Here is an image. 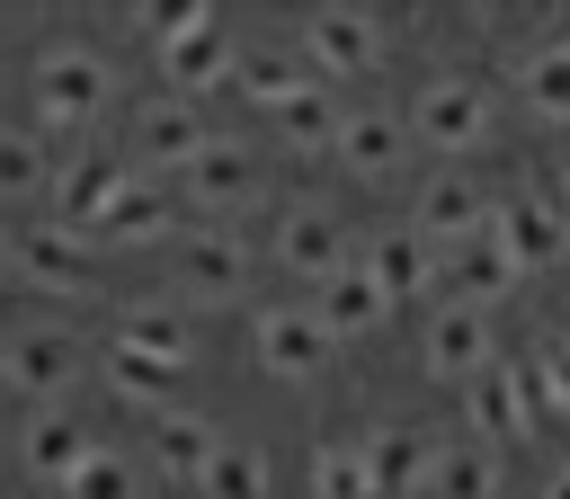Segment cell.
<instances>
[{
    "mask_svg": "<svg viewBox=\"0 0 570 499\" xmlns=\"http://www.w3.org/2000/svg\"><path fill=\"white\" fill-rule=\"evenodd\" d=\"M36 98H45V116H89V107L107 98V71H98L80 45H53V53L36 62Z\"/></svg>",
    "mask_w": 570,
    "mask_h": 499,
    "instance_id": "obj_1",
    "label": "cell"
},
{
    "mask_svg": "<svg viewBox=\"0 0 570 499\" xmlns=\"http://www.w3.org/2000/svg\"><path fill=\"white\" fill-rule=\"evenodd\" d=\"M18 258H27V276H36V285H80V258H71V241H62V232H27V241H18Z\"/></svg>",
    "mask_w": 570,
    "mask_h": 499,
    "instance_id": "obj_2",
    "label": "cell"
},
{
    "mask_svg": "<svg viewBox=\"0 0 570 499\" xmlns=\"http://www.w3.org/2000/svg\"><path fill=\"white\" fill-rule=\"evenodd\" d=\"M27 463H36V472H71V463H80V428L45 410V419L27 428Z\"/></svg>",
    "mask_w": 570,
    "mask_h": 499,
    "instance_id": "obj_3",
    "label": "cell"
},
{
    "mask_svg": "<svg viewBox=\"0 0 570 499\" xmlns=\"http://www.w3.org/2000/svg\"><path fill=\"white\" fill-rule=\"evenodd\" d=\"M9 374H18L27 392H53V383L71 374V356H62V339H27V348L9 356Z\"/></svg>",
    "mask_w": 570,
    "mask_h": 499,
    "instance_id": "obj_4",
    "label": "cell"
},
{
    "mask_svg": "<svg viewBox=\"0 0 570 499\" xmlns=\"http://www.w3.org/2000/svg\"><path fill=\"white\" fill-rule=\"evenodd\" d=\"M36 178H45L36 143H27V134H0V196H18V187H36Z\"/></svg>",
    "mask_w": 570,
    "mask_h": 499,
    "instance_id": "obj_5",
    "label": "cell"
},
{
    "mask_svg": "<svg viewBox=\"0 0 570 499\" xmlns=\"http://www.w3.org/2000/svg\"><path fill=\"white\" fill-rule=\"evenodd\" d=\"M71 499H125V472L116 463H80L71 472Z\"/></svg>",
    "mask_w": 570,
    "mask_h": 499,
    "instance_id": "obj_6",
    "label": "cell"
}]
</instances>
